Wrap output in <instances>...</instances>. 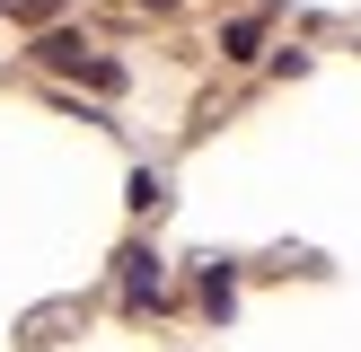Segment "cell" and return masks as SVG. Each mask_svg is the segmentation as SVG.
<instances>
[{
  "label": "cell",
  "mask_w": 361,
  "mask_h": 352,
  "mask_svg": "<svg viewBox=\"0 0 361 352\" xmlns=\"http://www.w3.org/2000/svg\"><path fill=\"white\" fill-rule=\"evenodd\" d=\"M35 53H44L53 70H88V80H97V88H123V70H115V62H88V44H80V35H44V44H35Z\"/></svg>",
  "instance_id": "6da1fadb"
},
{
  "label": "cell",
  "mask_w": 361,
  "mask_h": 352,
  "mask_svg": "<svg viewBox=\"0 0 361 352\" xmlns=\"http://www.w3.org/2000/svg\"><path fill=\"white\" fill-rule=\"evenodd\" d=\"M256 44H264L256 18H229V27H221V53H229V62H256Z\"/></svg>",
  "instance_id": "3957f363"
},
{
  "label": "cell",
  "mask_w": 361,
  "mask_h": 352,
  "mask_svg": "<svg viewBox=\"0 0 361 352\" xmlns=\"http://www.w3.org/2000/svg\"><path fill=\"white\" fill-rule=\"evenodd\" d=\"M203 299H212V317H229V308H238V273L212 264V273H203Z\"/></svg>",
  "instance_id": "277c9868"
},
{
  "label": "cell",
  "mask_w": 361,
  "mask_h": 352,
  "mask_svg": "<svg viewBox=\"0 0 361 352\" xmlns=\"http://www.w3.org/2000/svg\"><path fill=\"white\" fill-rule=\"evenodd\" d=\"M150 9H176V0H150Z\"/></svg>",
  "instance_id": "5b68a950"
},
{
  "label": "cell",
  "mask_w": 361,
  "mask_h": 352,
  "mask_svg": "<svg viewBox=\"0 0 361 352\" xmlns=\"http://www.w3.org/2000/svg\"><path fill=\"white\" fill-rule=\"evenodd\" d=\"M123 299H133V308H141V299H159V256H141V246L123 256Z\"/></svg>",
  "instance_id": "7a4b0ae2"
}]
</instances>
